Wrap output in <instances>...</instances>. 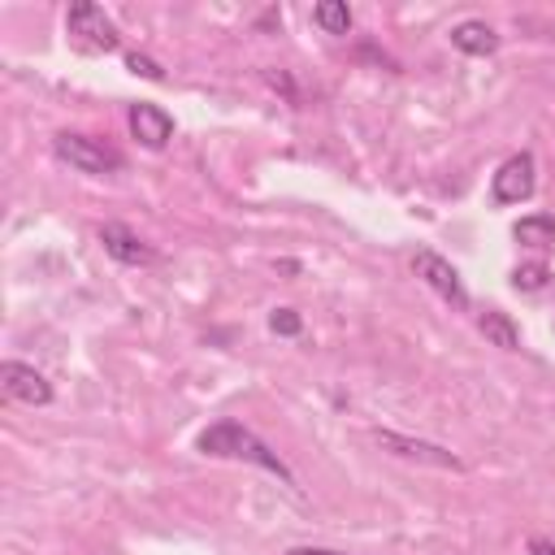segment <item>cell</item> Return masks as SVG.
<instances>
[{
  "label": "cell",
  "mask_w": 555,
  "mask_h": 555,
  "mask_svg": "<svg viewBox=\"0 0 555 555\" xmlns=\"http://www.w3.org/2000/svg\"><path fill=\"white\" fill-rule=\"evenodd\" d=\"M52 152L78 169V173H91V178H104V173H117L121 169V152L108 147L104 139H91V134H78V130H61L52 139Z\"/></svg>",
  "instance_id": "cell-2"
},
{
  "label": "cell",
  "mask_w": 555,
  "mask_h": 555,
  "mask_svg": "<svg viewBox=\"0 0 555 555\" xmlns=\"http://www.w3.org/2000/svg\"><path fill=\"white\" fill-rule=\"evenodd\" d=\"M312 22H317L325 35H347V30H351V9H347L343 0H321V4L312 9Z\"/></svg>",
  "instance_id": "cell-13"
},
{
  "label": "cell",
  "mask_w": 555,
  "mask_h": 555,
  "mask_svg": "<svg viewBox=\"0 0 555 555\" xmlns=\"http://www.w3.org/2000/svg\"><path fill=\"white\" fill-rule=\"evenodd\" d=\"M546 278H551V269H546L542 260H533V264H516V269H512V286H516V291H542Z\"/></svg>",
  "instance_id": "cell-14"
},
{
  "label": "cell",
  "mask_w": 555,
  "mask_h": 555,
  "mask_svg": "<svg viewBox=\"0 0 555 555\" xmlns=\"http://www.w3.org/2000/svg\"><path fill=\"white\" fill-rule=\"evenodd\" d=\"M451 43H455L460 52H468V56H490V52L499 48V35H494L481 17H464L460 26H451Z\"/></svg>",
  "instance_id": "cell-10"
},
{
  "label": "cell",
  "mask_w": 555,
  "mask_h": 555,
  "mask_svg": "<svg viewBox=\"0 0 555 555\" xmlns=\"http://www.w3.org/2000/svg\"><path fill=\"white\" fill-rule=\"evenodd\" d=\"M126 69H130V74H139V78H147V82H160V78H165V69H160L152 56H139V52H130V56H126Z\"/></svg>",
  "instance_id": "cell-15"
},
{
  "label": "cell",
  "mask_w": 555,
  "mask_h": 555,
  "mask_svg": "<svg viewBox=\"0 0 555 555\" xmlns=\"http://www.w3.org/2000/svg\"><path fill=\"white\" fill-rule=\"evenodd\" d=\"M126 121H130V134H134L143 147H152V152H160V147L173 139V117H169L160 104L139 100V104H130Z\"/></svg>",
  "instance_id": "cell-7"
},
{
  "label": "cell",
  "mask_w": 555,
  "mask_h": 555,
  "mask_svg": "<svg viewBox=\"0 0 555 555\" xmlns=\"http://www.w3.org/2000/svg\"><path fill=\"white\" fill-rule=\"evenodd\" d=\"M512 238H516L520 247H529V251H546V247H555V217H551V212L520 217L516 230H512Z\"/></svg>",
  "instance_id": "cell-11"
},
{
  "label": "cell",
  "mask_w": 555,
  "mask_h": 555,
  "mask_svg": "<svg viewBox=\"0 0 555 555\" xmlns=\"http://www.w3.org/2000/svg\"><path fill=\"white\" fill-rule=\"evenodd\" d=\"M65 35H69V43L82 48V52H113V48L121 43L117 22H113L100 4H91V0H74V4H69V13H65Z\"/></svg>",
  "instance_id": "cell-3"
},
{
  "label": "cell",
  "mask_w": 555,
  "mask_h": 555,
  "mask_svg": "<svg viewBox=\"0 0 555 555\" xmlns=\"http://www.w3.org/2000/svg\"><path fill=\"white\" fill-rule=\"evenodd\" d=\"M286 555H347V551H330V546H291Z\"/></svg>",
  "instance_id": "cell-17"
},
{
  "label": "cell",
  "mask_w": 555,
  "mask_h": 555,
  "mask_svg": "<svg viewBox=\"0 0 555 555\" xmlns=\"http://www.w3.org/2000/svg\"><path fill=\"white\" fill-rule=\"evenodd\" d=\"M195 451H199V455H217V460H243V464H256V468L282 477L286 486H295V473L286 468V460H282L264 438H256L243 421H234V416H221V421H212L208 429H199Z\"/></svg>",
  "instance_id": "cell-1"
},
{
  "label": "cell",
  "mask_w": 555,
  "mask_h": 555,
  "mask_svg": "<svg viewBox=\"0 0 555 555\" xmlns=\"http://www.w3.org/2000/svg\"><path fill=\"white\" fill-rule=\"evenodd\" d=\"M533 186H538L533 156H529V152H516V156H507V160L494 169V178H490V199H494V204H520V199L533 195Z\"/></svg>",
  "instance_id": "cell-6"
},
{
  "label": "cell",
  "mask_w": 555,
  "mask_h": 555,
  "mask_svg": "<svg viewBox=\"0 0 555 555\" xmlns=\"http://www.w3.org/2000/svg\"><path fill=\"white\" fill-rule=\"evenodd\" d=\"M481 334L494 343V347H503V351H520V330H516V321L507 317V312H499V308H490V312H481Z\"/></svg>",
  "instance_id": "cell-12"
},
{
  "label": "cell",
  "mask_w": 555,
  "mask_h": 555,
  "mask_svg": "<svg viewBox=\"0 0 555 555\" xmlns=\"http://www.w3.org/2000/svg\"><path fill=\"white\" fill-rule=\"evenodd\" d=\"M529 555H555V542L551 538H533L529 542Z\"/></svg>",
  "instance_id": "cell-18"
},
{
  "label": "cell",
  "mask_w": 555,
  "mask_h": 555,
  "mask_svg": "<svg viewBox=\"0 0 555 555\" xmlns=\"http://www.w3.org/2000/svg\"><path fill=\"white\" fill-rule=\"evenodd\" d=\"M100 243H104V251L117 260V264H152L156 260V247L152 243H143L130 225H121V221H104L100 225Z\"/></svg>",
  "instance_id": "cell-8"
},
{
  "label": "cell",
  "mask_w": 555,
  "mask_h": 555,
  "mask_svg": "<svg viewBox=\"0 0 555 555\" xmlns=\"http://www.w3.org/2000/svg\"><path fill=\"white\" fill-rule=\"evenodd\" d=\"M373 438H377V447H386L390 455L421 460V464H434V468H460V455H451L447 447H434V442H421V438H408V434H395V429H377Z\"/></svg>",
  "instance_id": "cell-9"
},
{
  "label": "cell",
  "mask_w": 555,
  "mask_h": 555,
  "mask_svg": "<svg viewBox=\"0 0 555 555\" xmlns=\"http://www.w3.org/2000/svg\"><path fill=\"white\" fill-rule=\"evenodd\" d=\"M0 390H4V399L26 403V408H48L52 403V382L39 369L22 364V360H4L0 364Z\"/></svg>",
  "instance_id": "cell-5"
},
{
  "label": "cell",
  "mask_w": 555,
  "mask_h": 555,
  "mask_svg": "<svg viewBox=\"0 0 555 555\" xmlns=\"http://www.w3.org/2000/svg\"><path fill=\"white\" fill-rule=\"evenodd\" d=\"M269 325H273V334H286V338H295V334L304 330V321H299L295 308H278V312L269 317Z\"/></svg>",
  "instance_id": "cell-16"
},
{
  "label": "cell",
  "mask_w": 555,
  "mask_h": 555,
  "mask_svg": "<svg viewBox=\"0 0 555 555\" xmlns=\"http://www.w3.org/2000/svg\"><path fill=\"white\" fill-rule=\"evenodd\" d=\"M412 273L429 286V291H438L451 308H468V286H464V278H460V269L451 264V260H442L438 251H429V247H421L416 256H412Z\"/></svg>",
  "instance_id": "cell-4"
}]
</instances>
